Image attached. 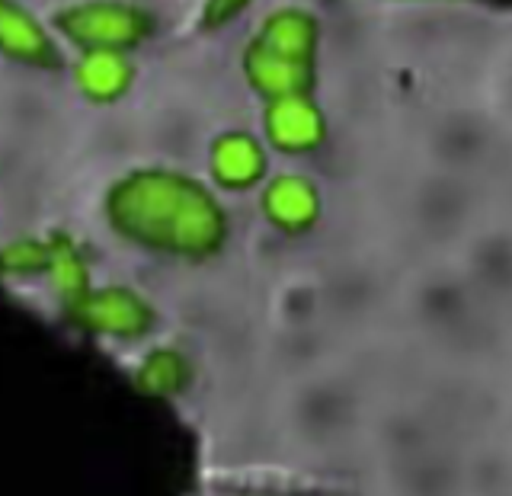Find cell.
<instances>
[{"label": "cell", "instance_id": "cell-1", "mask_svg": "<svg viewBox=\"0 0 512 496\" xmlns=\"http://www.w3.org/2000/svg\"><path fill=\"white\" fill-rule=\"evenodd\" d=\"M106 215L125 240L192 260L212 256L228 237L218 199L199 180L173 170H138L119 180L106 199Z\"/></svg>", "mask_w": 512, "mask_h": 496}, {"label": "cell", "instance_id": "cell-2", "mask_svg": "<svg viewBox=\"0 0 512 496\" xmlns=\"http://www.w3.org/2000/svg\"><path fill=\"white\" fill-rule=\"evenodd\" d=\"M55 26L84 52H128L151 32V16L119 0H84L64 7Z\"/></svg>", "mask_w": 512, "mask_h": 496}, {"label": "cell", "instance_id": "cell-3", "mask_svg": "<svg viewBox=\"0 0 512 496\" xmlns=\"http://www.w3.org/2000/svg\"><path fill=\"white\" fill-rule=\"evenodd\" d=\"M0 52L36 68H58L61 55L45 26L16 0H0Z\"/></svg>", "mask_w": 512, "mask_h": 496}, {"label": "cell", "instance_id": "cell-4", "mask_svg": "<svg viewBox=\"0 0 512 496\" xmlns=\"http://www.w3.org/2000/svg\"><path fill=\"white\" fill-rule=\"evenodd\" d=\"M77 308L96 333H106V336H141L154 324V314L148 311V304L138 295L125 292V288L90 292L77 301Z\"/></svg>", "mask_w": 512, "mask_h": 496}, {"label": "cell", "instance_id": "cell-5", "mask_svg": "<svg viewBox=\"0 0 512 496\" xmlns=\"http://www.w3.org/2000/svg\"><path fill=\"white\" fill-rule=\"evenodd\" d=\"M74 77L80 90H84L90 100L109 103L128 87L132 80V64L122 52H80L77 64H74Z\"/></svg>", "mask_w": 512, "mask_h": 496}, {"label": "cell", "instance_id": "cell-6", "mask_svg": "<svg viewBox=\"0 0 512 496\" xmlns=\"http://www.w3.org/2000/svg\"><path fill=\"white\" fill-rule=\"evenodd\" d=\"M263 170V151L250 135L228 132L212 144V173L224 186H250Z\"/></svg>", "mask_w": 512, "mask_h": 496}, {"label": "cell", "instance_id": "cell-7", "mask_svg": "<svg viewBox=\"0 0 512 496\" xmlns=\"http://www.w3.org/2000/svg\"><path fill=\"white\" fill-rule=\"evenodd\" d=\"M266 128H269V135L276 138V144H285V148L308 144V138L314 135L311 112L298 100H279L276 106H272Z\"/></svg>", "mask_w": 512, "mask_h": 496}, {"label": "cell", "instance_id": "cell-8", "mask_svg": "<svg viewBox=\"0 0 512 496\" xmlns=\"http://www.w3.org/2000/svg\"><path fill=\"white\" fill-rule=\"evenodd\" d=\"M266 208L276 221H285V224L301 221L304 215H308V192H304V186L295 180H282L269 189Z\"/></svg>", "mask_w": 512, "mask_h": 496}, {"label": "cell", "instance_id": "cell-9", "mask_svg": "<svg viewBox=\"0 0 512 496\" xmlns=\"http://www.w3.org/2000/svg\"><path fill=\"white\" fill-rule=\"evenodd\" d=\"M183 381V362L180 356H173V352H157L148 362H144L141 375H138V384H144L148 391H176Z\"/></svg>", "mask_w": 512, "mask_h": 496}, {"label": "cell", "instance_id": "cell-10", "mask_svg": "<svg viewBox=\"0 0 512 496\" xmlns=\"http://www.w3.org/2000/svg\"><path fill=\"white\" fill-rule=\"evenodd\" d=\"M247 4H250V0H208L205 13H202V23L208 29H218V26H224L228 20H234V16L244 10Z\"/></svg>", "mask_w": 512, "mask_h": 496}]
</instances>
